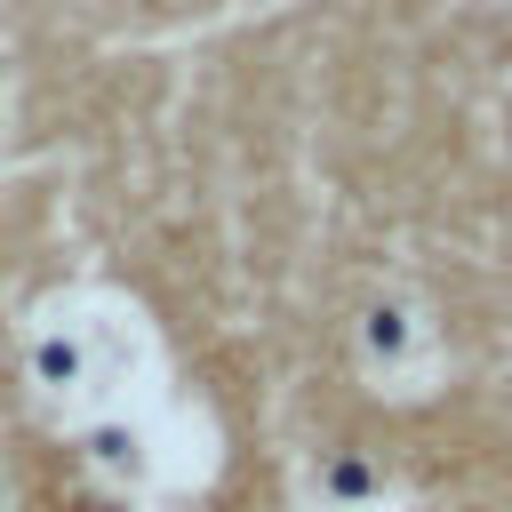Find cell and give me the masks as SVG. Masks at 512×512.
<instances>
[{"label": "cell", "instance_id": "6da1fadb", "mask_svg": "<svg viewBox=\"0 0 512 512\" xmlns=\"http://www.w3.org/2000/svg\"><path fill=\"white\" fill-rule=\"evenodd\" d=\"M360 344H368V360H376V368H400V360L424 344V320H416V304H368V320H360Z\"/></svg>", "mask_w": 512, "mask_h": 512}]
</instances>
